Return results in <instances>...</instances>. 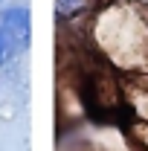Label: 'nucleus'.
Returning a JSON list of instances; mask_svg holds the SVG:
<instances>
[{"label": "nucleus", "mask_w": 148, "mask_h": 151, "mask_svg": "<svg viewBox=\"0 0 148 151\" xmlns=\"http://www.w3.org/2000/svg\"><path fill=\"white\" fill-rule=\"evenodd\" d=\"M0 3H3V0H0Z\"/></svg>", "instance_id": "4"}, {"label": "nucleus", "mask_w": 148, "mask_h": 151, "mask_svg": "<svg viewBox=\"0 0 148 151\" xmlns=\"http://www.w3.org/2000/svg\"><path fill=\"white\" fill-rule=\"evenodd\" d=\"M15 50H18L15 35H12L6 26H0V64H3V61H9V58L15 55Z\"/></svg>", "instance_id": "2"}, {"label": "nucleus", "mask_w": 148, "mask_h": 151, "mask_svg": "<svg viewBox=\"0 0 148 151\" xmlns=\"http://www.w3.org/2000/svg\"><path fill=\"white\" fill-rule=\"evenodd\" d=\"M0 23L15 35L18 47L29 44V23H32V20H29V9H26V6H9V9H3Z\"/></svg>", "instance_id": "1"}, {"label": "nucleus", "mask_w": 148, "mask_h": 151, "mask_svg": "<svg viewBox=\"0 0 148 151\" xmlns=\"http://www.w3.org/2000/svg\"><path fill=\"white\" fill-rule=\"evenodd\" d=\"M55 3H58V12H61V15H73V12H78V9L84 6L81 0H55Z\"/></svg>", "instance_id": "3"}]
</instances>
